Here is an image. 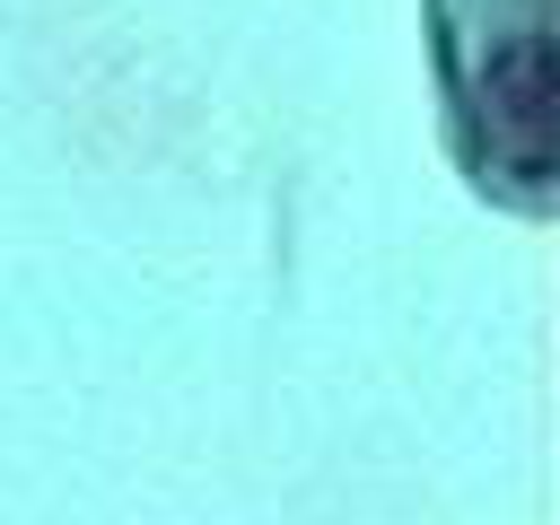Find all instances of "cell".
I'll return each mask as SVG.
<instances>
[{"label": "cell", "instance_id": "cell-1", "mask_svg": "<svg viewBox=\"0 0 560 525\" xmlns=\"http://www.w3.org/2000/svg\"><path fill=\"white\" fill-rule=\"evenodd\" d=\"M446 105L464 158L508 201L542 210L560 166V61H551V0H429Z\"/></svg>", "mask_w": 560, "mask_h": 525}]
</instances>
